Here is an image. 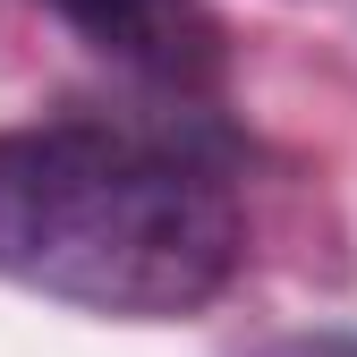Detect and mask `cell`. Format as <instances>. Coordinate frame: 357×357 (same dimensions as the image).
Returning <instances> with one entry per match:
<instances>
[{
  "instance_id": "obj_1",
  "label": "cell",
  "mask_w": 357,
  "mask_h": 357,
  "mask_svg": "<svg viewBox=\"0 0 357 357\" xmlns=\"http://www.w3.org/2000/svg\"><path fill=\"white\" fill-rule=\"evenodd\" d=\"M247 264L238 196L188 145L111 119L0 128V281L119 324L196 315Z\"/></svg>"
},
{
  "instance_id": "obj_2",
  "label": "cell",
  "mask_w": 357,
  "mask_h": 357,
  "mask_svg": "<svg viewBox=\"0 0 357 357\" xmlns=\"http://www.w3.org/2000/svg\"><path fill=\"white\" fill-rule=\"evenodd\" d=\"M77 26V43H94L102 60H119L128 77L170 85V94H204L230 60L221 17L204 0H43Z\"/></svg>"
},
{
  "instance_id": "obj_3",
  "label": "cell",
  "mask_w": 357,
  "mask_h": 357,
  "mask_svg": "<svg viewBox=\"0 0 357 357\" xmlns=\"http://www.w3.org/2000/svg\"><path fill=\"white\" fill-rule=\"evenodd\" d=\"M247 357H357V332H281Z\"/></svg>"
}]
</instances>
